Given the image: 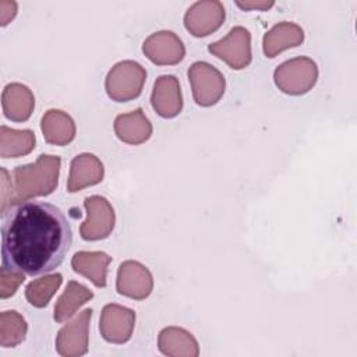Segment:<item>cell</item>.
I'll return each mask as SVG.
<instances>
[{"mask_svg": "<svg viewBox=\"0 0 357 357\" xmlns=\"http://www.w3.org/2000/svg\"><path fill=\"white\" fill-rule=\"evenodd\" d=\"M151 103L160 117H176L183 109V96L178 79L174 75H160L155 81Z\"/></svg>", "mask_w": 357, "mask_h": 357, "instance_id": "13", "label": "cell"}, {"mask_svg": "<svg viewBox=\"0 0 357 357\" xmlns=\"http://www.w3.org/2000/svg\"><path fill=\"white\" fill-rule=\"evenodd\" d=\"M40 128L46 142L52 145H67L75 137L74 120L67 113L57 109H50L43 114Z\"/></svg>", "mask_w": 357, "mask_h": 357, "instance_id": "19", "label": "cell"}, {"mask_svg": "<svg viewBox=\"0 0 357 357\" xmlns=\"http://www.w3.org/2000/svg\"><path fill=\"white\" fill-rule=\"evenodd\" d=\"M208 50L231 68L241 70L251 63V35L244 26H234L223 39L211 43Z\"/></svg>", "mask_w": 357, "mask_h": 357, "instance_id": "6", "label": "cell"}, {"mask_svg": "<svg viewBox=\"0 0 357 357\" xmlns=\"http://www.w3.org/2000/svg\"><path fill=\"white\" fill-rule=\"evenodd\" d=\"M35 148V134L32 130H14L7 126L0 127V156L18 158L29 153Z\"/></svg>", "mask_w": 357, "mask_h": 357, "instance_id": "21", "label": "cell"}, {"mask_svg": "<svg viewBox=\"0 0 357 357\" xmlns=\"http://www.w3.org/2000/svg\"><path fill=\"white\" fill-rule=\"evenodd\" d=\"M28 325L25 319L14 310L3 311L0 315V346L14 347L26 336Z\"/></svg>", "mask_w": 357, "mask_h": 357, "instance_id": "23", "label": "cell"}, {"mask_svg": "<svg viewBox=\"0 0 357 357\" xmlns=\"http://www.w3.org/2000/svg\"><path fill=\"white\" fill-rule=\"evenodd\" d=\"M114 132L126 144L138 145L145 142L152 134V124L138 107L134 112L119 114L114 120Z\"/></svg>", "mask_w": 357, "mask_h": 357, "instance_id": "16", "label": "cell"}, {"mask_svg": "<svg viewBox=\"0 0 357 357\" xmlns=\"http://www.w3.org/2000/svg\"><path fill=\"white\" fill-rule=\"evenodd\" d=\"M1 107L4 116L11 121H26L35 107L32 91L20 82L7 84L1 93Z\"/></svg>", "mask_w": 357, "mask_h": 357, "instance_id": "14", "label": "cell"}, {"mask_svg": "<svg viewBox=\"0 0 357 357\" xmlns=\"http://www.w3.org/2000/svg\"><path fill=\"white\" fill-rule=\"evenodd\" d=\"M116 289L120 294L134 300L146 298L153 289L151 272L137 261H124L117 271Z\"/></svg>", "mask_w": 357, "mask_h": 357, "instance_id": "10", "label": "cell"}, {"mask_svg": "<svg viewBox=\"0 0 357 357\" xmlns=\"http://www.w3.org/2000/svg\"><path fill=\"white\" fill-rule=\"evenodd\" d=\"M110 262L112 257L103 251H78L71 259V266L74 272L88 278L96 287H105Z\"/></svg>", "mask_w": 357, "mask_h": 357, "instance_id": "17", "label": "cell"}, {"mask_svg": "<svg viewBox=\"0 0 357 357\" xmlns=\"http://www.w3.org/2000/svg\"><path fill=\"white\" fill-rule=\"evenodd\" d=\"M25 280V273L18 271H11L6 266L0 269V297L8 298L14 296L18 286Z\"/></svg>", "mask_w": 357, "mask_h": 357, "instance_id": "25", "label": "cell"}, {"mask_svg": "<svg viewBox=\"0 0 357 357\" xmlns=\"http://www.w3.org/2000/svg\"><path fill=\"white\" fill-rule=\"evenodd\" d=\"M145 56L155 64H177L184 59L185 47L172 31H159L149 35L142 45Z\"/></svg>", "mask_w": 357, "mask_h": 357, "instance_id": "11", "label": "cell"}, {"mask_svg": "<svg viewBox=\"0 0 357 357\" xmlns=\"http://www.w3.org/2000/svg\"><path fill=\"white\" fill-rule=\"evenodd\" d=\"M0 173H1V187H0L1 188V206H0V211L3 215L7 211V208L11 206L14 185H13L11 178H8V172L4 167L0 169Z\"/></svg>", "mask_w": 357, "mask_h": 357, "instance_id": "26", "label": "cell"}, {"mask_svg": "<svg viewBox=\"0 0 357 357\" xmlns=\"http://www.w3.org/2000/svg\"><path fill=\"white\" fill-rule=\"evenodd\" d=\"M188 79L194 100L199 106H212L225 93L226 81L223 74L206 61H195L188 68Z\"/></svg>", "mask_w": 357, "mask_h": 357, "instance_id": "5", "label": "cell"}, {"mask_svg": "<svg viewBox=\"0 0 357 357\" xmlns=\"http://www.w3.org/2000/svg\"><path fill=\"white\" fill-rule=\"evenodd\" d=\"M135 324V312L119 304H107L102 310L99 331L110 343H126L131 339Z\"/></svg>", "mask_w": 357, "mask_h": 357, "instance_id": "8", "label": "cell"}, {"mask_svg": "<svg viewBox=\"0 0 357 357\" xmlns=\"http://www.w3.org/2000/svg\"><path fill=\"white\" fill-rule=\"evenodd\" d=\"M273 78L282 92L301 95L308 92L317 82L318 68L310 57H294L278 66Z\"/></svg>", "mask_w": 357, "mask_h": 357, "instance_id": "4", "label": "cell"}, {"mask_svg": "<svg viewBox=\"0 0 357 357\" xmlns=\"http://www.w3.org/2000/svg\"><path fill=\"white\" fill-rule=\"evenodd\" d=\"M60 165L61 159L59 156L40 155L35 163L17 166L13 170L14 192L11 206L35 197L52 194L59 183Z\"/></svg>", "mask_w": 357, "mask_h": 357, "instance_id": "2", "label": "cell"}, {"mask_svg": "<svg viewBox=\"0 0 357 357\" xmlns=\"http://www.w3.org/2000/svg\"><path fill=\"white\" fill-rule=\"evenodd\" d=\"M92 310H84L73 322L64 325L56 337L59 354L73 357L82 356L88 350V329L92 318Z\"/></svg>", "mask_w": 357, "mask_h": 357, "instance_id": "12", "label": "cell"}, {"mask_svg": "<svg viewBox=\"0 0 357 357\" xmlns=\"http://www.w3.org/2000/svg\"><path fill=\"white\" fill-rule=\"evenodd\" d=\"M225 17V7L220 1H197L187 10L184 25L194 36H206L220 28Z\"/></svg>", "mask_w": 357, "mask_h": 357, "instance_id": "9", "label": "cell"}, {"mask_svg": "<svg viewBox=\"0 0 357 357\" xmlns=\"http://www.w3.org/2000/svg\"><path fill=\"white\" fill-rule=\"evenodd\" d=\"M103 163L92 153L77 155L71 160L67 191L77 192L88 185H95L103 180Z\"/></svg>", "mask_w": 357, "mask_h": 357, "instance_id": "15", "label": "cell"}, {"mask_svg": "<svg viewBox=\"0 0 357 357\" xmlns=\"http://www.w3.org/2000/svg\"><path fill=\"white\" fill-rule=\"evenodd\" d=\"M238 7L244 10H268L269 7L273 6V1H237L236 3Z\"/></svg>", "mask_w": 357, "mask_h": 357, "instance_id": "28", "label": "cell"}, {"mask_svg": "<svg viewBox=\"0 0 357 357\" xmlns=\"http://www.w3.org/2000/svg\"><path fill=\"white\" fill-rule=\"evenodd\" d=\"M61 275L53 273L36 280H32L25 289V297L28 303L36 308H43L49 304L52 296L61 284Z\"/></svg>", "mask_w": 357, "mask_h": 357, "instance_id": "24", "label": "cell"}, {"mask_svg": "<svg viewBox=\"0 0 357 357\" xmlns=\"http://www.w3.org/2000/svg\"><path fill=\"white\" fill-rule=\"evenodd\" d=\"M304 40L303 29L294 22H279L264 35V53L266 57H275L278 53L301 45Z\"/></svg>", "mask_w": 357, "mask_h": 357, "instance_id": "18", "label": "cell"}, {"mask_svg": "<svg viewBox=\"0 0 357 357\" xmlns=\"http://www.w3.org/2000/svg\"><path fill=\"white\" fill-rule=\"evenodd\" d=\"M159 349L167 356H198V343L194 336L176 326L163 329L159 333Z\"/></svg>", "mask_w": 357, "mask_h": 357, "instance_id": "20", "label": "cell"}, {"mask_svg": "<svg viewBox=\"0 0 357 357\" xmlns=\"http://www.w3.org/2000/svg\"><path fill=\"white\" fill-rule=\"evenodd\" d=\"M1 218L3 266L38 276L64 262L73 243V229L59 206L26 199L8 208Z\"/></svg>", "mask_w": 357, "mask_h": 357, "instance_id": "1", "label": "cell"}, {"mask_svg": "<svg viewBox=\"0 0 357 357\" xmlns=\"http://www.w3.org/2000/svg\"><path fill=\"white\" fill-rule=\"evenodd\" d=\"M88 218L81 225L79 233L84 240L95 241L109 237L114 227L116 216L110 202L100 195L86 197L84 201Z\"/></svg>", "mask_w": 357, "mask_h": 357, "instance_id": "7", "label": "cell"}, {"mask_svg": "<svg viewBox=\"0 0 357 357\" xmlns=\"http://www.w3.org/2000/svg\"><path fill=\"white\" fill-rule=\"evenodd\" d=\"M146 79L145 68L132 60H123L109 71L105 88L109 95L116 102H127L135 99L141 95L144 84Z\"/></svg>", "mask_w": 357, "mask_h": 357, "instance_id": "3", "label": "cell"}, {"mask_svg": "<svg viewBox=\"0 0 357 357\" xmlns=\"http://www.w3.org/2000/svg\"><path fill=\"white\" fill-rule=\"evenodd\" d=\"M92 297L93 293L88 287L78 282L70 280L64 293L59 297L54 305V321L64 322L66 319L73 317L74 312Z\"/></svg>", "mask_w": 357, "mask_h": 357, "instance_id": "22", "label": "cell"}, {"mask_svg": "<svg viewBox=\"0 0 357 357\" xmlns=\"http://www.w3.org/2000/svg\"><path fill=\"white\" fill-rule=\"evenodd\" d=\"M17 14V3L15 1H0V24L1 26L7 25Z\"/></svg>", "mask_w": 357, "mask_h": 357, "instance_id": "27", "label": "cell"}]
</instances>
